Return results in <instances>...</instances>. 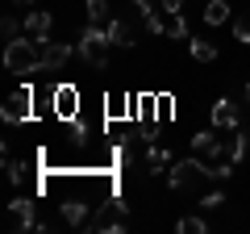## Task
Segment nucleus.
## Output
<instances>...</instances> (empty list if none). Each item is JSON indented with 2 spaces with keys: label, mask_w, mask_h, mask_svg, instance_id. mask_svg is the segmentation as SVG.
I'll return each mask as SVG.
<instances>
[{
  "label": "nucleus",
  "mask_w": 250,
  "mask_h": 234,
  "mask_svg": "<svg viewBox=\"0 0 250 234\" xmlns=\"http://www.w3.org/2000/svg\"><path fill=\"white\" fill-rule=\"evenodd\" d=\"M4 67L13 75L42 71V50H38V42L34 38H9V46H4Z\"/></svg>",
  "instance_id": "nucleus-1"
},
{
  "label": "nucleus",
  "mask_w": 250,
  "mask_h": 234,
  "mask_svg": "<svg viewBox=\"0 0 250 234\" xmlns=\"http://www.w3.org/2000/svg\"><path fill=\"white\" fill-rule=\"evenodd\" d=\"M108 50H113V42H108V29H100V25H92V21H88V29H83L80 42H75V54H80L88 67L104 71V67H108Z\"/></svg>",
  "instance_id": "nucleus-2"
},
{
  "label": "nucleus",
  "mask_w": 250,
  "mask_h": 234,
  "mask_svg": "<svg viewBox=\"0 0 250 234\" xmlns=\"http://www.w3.org/2000/svg\"><path fill=\"white\" fill-rule=\"evenodd\" d=\"M92 230H104V234H117V230H125V205L121 201H104V205L92 213Z\"/></svg>",
  "instance_id": "nucleus-3"
},
{
  "label": "nucleus",
  "mask_w": 250,
  "mask_h": 234,
  "mask_svg": "<svg viewBox=\"0 0 250 234\" xmlns=\"http://www.w3.org/2000/svg\"><path fill=\"white\" fill-rule=\"evenodd\" d=\"M200 176H205V159H179L175 167L167 171V184L179 192V188H188V184H196Z\"/></svg>",
  "instance_id": "nucleus-4"
},
{
  "label": "nucleus",
  "mask_w": 250,
  "mask_h": 234,
  "mask_svg": "<svg viewBox=\"0 0 250 234\" xmlns=\"http://www.w3.org/2000/svg\"><path fill=\"white\" fill-rule=\"evenodd\" d=\"M34 92L29 88H17V92H9V100H4V109H0V117L9 121V126H17V121H25L29 113H34Z\"/></svg>",
  "instance_id": "nucleus-5"
},
{
  "label": "nucleus",
  "mask_w": 250,
  "mask_h": 234,
  "mask_svg": "<svg viewBox=\"0 0 250 234\" xmlns=\"http://www.w3.org/2000/svg\"><path fill=\"white\" fill-rule=\"evenodd\" d=\"M38 50H42V71H62V67H67V59L75 54V46L54 42V38H50V42H42Z\"/></svg>",
  "instance_id": "nucleus-6"
},
{
  "label": "nucleus",
  "mask_w": 250,
  "mask_h": 234,
  "mask_svg": "<svg viewBox=\"0 0 250 234\" xmlns=\"http://www.w3.org/2000/svg\"><path fill=\"white\" fill-rule=\"evenodd\" d=\"M38 217H34V201L29 197H17L9 201V230H34Z\"/></svg>",
  "instance_id": "nucleus-7"
},
{
  "label": "nucleus",
  "mask_w": 250,
  "mask_h": 234,
  "mask_svg": "<svg viewBox=\"0 0 250 234\" xmlns=\"http://www.w3.org/2000/svg\"><path fill=\"white\" fill-rule=\"evenodd\" d=\"M208 121H213L217 130H225V134H229V130H238L242 126V117H238V105H233L229 96H221L213 105V113H208Z\"/></svg>",
  "instance_id": "nucleus-8"
},
{
  "label": "nucleus",
  "mask_w": 250,
  "mask_h": 234,
  "mask_svg": "<svg viewBox=\"0 0 250 234\" xmlns=\"http://www.w3.org/2000/svg\"><path fill=\"white\" fill-rule=\"evenodd\" d=\"M50 25H54V17H50L46 9H34V13L25 17V34L34 38L38 46H42V42H50Z\"/></svg>",
  "instance_id": "nucleus-9"
},
{
  "label": "nucleus",
  "mask_w": 250,
  "mask_h": 234,
  "mask_svg": "<svg viewBox=\"0 0 250 234\" xmlns=\"http://www.w3.org/2000/svg\"><path fill=\"white\" fill-rule=\"evenodd\" d=\"M104 29H108V42L121 46V50H129V46L138 42V38H134V25H129V21H121V17H113Z\"/></svg>",
  "instance_id": "nucleus-10"
},
{
  "label": "nucleus",
  "mask_w": 250,
  "mask_h": 234,
  "mask_svg": "<svg viewBox=\"0 0 250 234\" xmlns=\"http://www.w3.org/2000/svg\"><path fill=\"white\" fill-rule=\"evenodd\" d=\"M75 100H80V92H75L71 84L54 88V113H59V117H75Z\"/></svg>",
  "instance_id": "nucleus-11"
},
{
  "label": "nucleus",
  "mask_w": 250,
  "mask_h": 234,
  "mask_svg": "<svg viewBox=\"0 0 250 234\" xmlns=\"http://www.w3.org/2000/svg\"><path fill=\"white\" fill-rule=\"evenodd\" d=\"M62 222H67V226H88L92 222L88 205H83V201H67V205H62Z\"/></svg>",
  "instance_id": "nucleus-12"
},
{
  "label": "nucleus",
  "mask_w": 250,
  "mask_h": 234,
  "mask_svg": "<svg viewBox=\"0 0 250 234\" xmlns=\"http://www.w3.org/2000/svg\"><path fill=\"white\" fill-rule=\"evenodd\" d=\"M229 21V4L225 0H208L205 4V25H225Z\"/></svg>",
  "instance_id": "nucleus-13"
},
{
  "label": "nucleus",
  "mask_w": 250,
  "mask_h": 234,
  "mask_svg": "<svg viewBox=\"0 0 250 234\" xmlns=\"http://www.w3.org/2000/svg\"><path fill=\"white\" fill-rule=\"evenodd\" d=\"M167 163H171V151H167V146H159V142L146 146V167H150V171H163Z\"/></svg>",
  "instance_id": "nucleus-14"
},
{
  "label": "nucleus",
  "mask_w": 250,
  "mask_h": 234,
  "mask_svg": "<svg viewBox=\"0 0 250 234\" xmlns=\"http://www.w3.org/2000/svg\"><path fill=\"white\" fill-rule=\"evenodd\" d=\"M83 9H88V21L92 25H108V0H83Z\"/></svg>",
  "instance_id": "nucleus-15"
},
{
  "label": "nucleus",
  "mask_w": 250,
  "mask_h": 234,
  "mask_svg": "<svg viewBox=\"0 0 250 234\" xmlns=\"http://www.w3.org/2000/svg\"><path fill=\"white\" fill-rule=\"evenodd\" d=\"M217 142H221V138H217V126H213V130H200V134H192V151H196V155H208Z\"/></svg>",
  "instance_id": "nucleus-16"
},
{
  "label": "nucleus",
  "mask_w": 250,
  "mask_h": 234,
  "mask_svg": "<svg viewBox=\"0 0 250 234\" xmlns=\"http://www.w3.org/2000/svg\"><path fill=\"white\" fill-rule=\"evenodd\" d=\"M192 59H196V63H213V59H217V46L208 42V38H192Z\"/></svg>",
  "instance_id": "nucleus-17"
},
{
  "label": "nucleus",
  "mask_w": 250,
  "mask_h": 234,
  "mask_svg": "<svg viewBox=\"0 0 250 234\" xmlns=\"http://www.w3.org/2000/svg\"><path fill=\"white\" fill-rule=\"evenodd\" d=\"M175 230L179 234H205L208 222H205V217H196V213H188V217H179V222H175Z\"/></svg>",
  "instance_id": "nucleus-18"
},
{
  "label": "nucleus",
  "mask_w": 250,
  "mask_h": 234,
  "mask_svg": "<svg viewBox=\"0 0 250 234\" xmlns=\"http://www.w3.org/2000/svg\"><path fill=\"white\" fill-rule=\"evenodd\" d=\"M233 38H238L242 46H250V13H238V17H233Z\"/></svg>",
  "instance_id": "nucleus-19"
},
{
  "label": "nucleus",
  "mask_w": 250,
  "mask_h": 234,
  "mask_svg": "<svg viewBox=\"0 0 250 234\" xmlns=\"http://www.w3.org/2000/svg\"><path fill=\"white\" fill-rule=\"evenodd\" d=\"M167 38H188V21L179 13H167Z\"/></svg>",
  "instance_id": "nucleus-20"
},
{
  "label": "nucleus",
  "mask_w": 250,
  "mask_h": 234,
  "mask_svg": "<svg viewBox=\"0 0 250 234\" xmlns=\"http://www.w3.org/2000/svg\"><path fill=\"white\" fill-rule=\"evenodd\" d=\"M4 171H9V184H21V180H25V163L9 159V155H4Z\"/></svg>",
  "instance_id": "nucleus-21"
},
{
  "label": "nucleus",
  "mask_w": 250,
  "mask_h": 234,
  "mask_svg": "<svg viewBox=\"0 0 250 234\" xmlns=\"http://www.w3.org/2000/svg\"><path fill=\"white\" fill-rule=\"evenodd\" d=\"M129 4H134V17H150V13H154V4H150V0H129Z\"/></svg>",
  "instance_id": "nucleus-22"
},
{
  "label": "nucleus",
  "mask_w": 250,
  "mask_h": 234,
  "mask_svg": "<svg viewBox=\"0 0 250 234\" xmlns=\"http://www.w3.org/2000/svg\"><path fill=\"white\" fill-rule=\"evenodd\" d=\"M0 29H4V38H17V34H21L17 17H4V21H0Z\"/></svg>",
  "instance_id": "nucleus-23"
},
{
  "label": "nucleus",
  "mask_w": 250,
  "mask_h": 234,
  "mask_svg": "<svg viewBox=\"0 0 250 234\" xmlns=\"http://www.w3.org/2000/svg\"><path fill=\"white\" fill-rule=\"evenodd\" d=\"M221 205H225V197H221V192H208V197L200 201V209H221Z\"/></svg>",
  "instance_id": "nucleus-24"
},
{
  "label": "nucleus",
  "mask_w": 250,
  "mask_h": 234,
  "mask_svg": "<svg viewBox=\"0 0 250 234\" xmlns=\"http://www.w3.org/2000/svg\"><path fill=\"white\" fill-rule=\"evenodd\" d=\"M159 9L163 13H179V9H184V0H159Z\"/></svg>",
  "instance_id": "nucleus-25"
},
{
  "label": "nucleus",
  "mask_w": 250,
  "mask_h": 234,
  "mask_svg": "<svg viewBox=\"0 0 250 234\" xmlns=\"http://www.w3.org/2000/svg\"><path fill=\"white\" fill-rule=\"evenodd\" d=\"M13 4H38V0H13Z\"/></svg>",
  "instance_id": "nucleus-26"
},
{
  "label": "nucleus",
  "mask_w": 250,
  "mask_h": 234,
  "mask_svg": "<svg viewBox=\"0 0 250 234\" xmlns=\"http://www.w3.org/2000/svg\"><path fill=\"white\" fill-rule=\"evenodd\" d=\"M246 100H250V80H246Z\"/></svg>",
  "instance_id": "nucleus-27"
}]
</instances>
